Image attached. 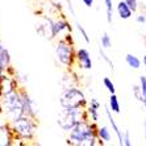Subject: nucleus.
Here are the masks:
<instances>
[{
	"label": "nucleus",
	"mask_w": 146,
	"mask_h": 146,
	"mask_svg": "<svg viewBox=\"0 0 146 146\" xmlns=\"http://www.w3.org/2000/svg\"><path fill=\"white\" fill-rule=\"evenodd\" d=\"M96 126L95 122L86 120V121L79 122L75 125L70 132H68L67 145H76V146H96L100 145V141L96 134Z\"/></svg>",
	"instance_id": "f257e3e1"
},
{
	"label": "nucleus",
	"mask_w": 146,
	"mask_h": 146,
	"mask_svg": "<svg viewBox=\"0 0 146 146\" xmlns=\"http://www.w3.org/2000/svg\"><path fill=\"white\" fill-rule=\"evenodd\" d=\"M55 59L58 65H61L66 70H72L76 66V49L74 46L71 33L59 38L54 49Z\"/></svg>",
	"instance_id": "f03ea898"
},
{
	"label": "nucleus",
	"mask_w": 146,
	"mask_h": 146,
	"mask_svg": "<svg viewBox=\"0 0 146 146\" xmlns=\"http://www.w3.org/2000/svg\"><path fill=\"white\" fill-rule=\"evenodd\" d=\"M9 126L15 134V139L28 142V141H33L34 137H36V130L38 128V120L33 119L31 116L23 115L19 119L11 121Z\"/></svg>",
	"instance_id": "7ed1b4c3"
},
{
	"label": "nucleus",
	"mask_w": 146,
	"mask_h": 146,
	"mask_svg": "<svg viewBox=\"0 0 146 146\" xmlns=\"http://www.w3.org/2000/svg\"><path fill=\"white\" fill-rule=\"evenodd\" d=\"M1 106H3V115L8 122L13 121L24 115V103H23V92L21 88L1 96Z\"/></svg>",
	"instance_id": "20e7f679"
},
{
	"label": "nucleus",
	"mask_w": 146,
	"mask_h": 146,
	"mask_svg": "<svg viewBox=\"0 0 146 146\" xmlns=\"http://www.w3.org/2000/svg\"><path fill=\"white\" fill-rule=\"evenodd\" d=\"M88 120L87 115V108L86 107H79V108L72 109H62L61 113L58 115L57 124L61 126L65 132H70L75 125H78L79 122Z\"/></svg>",
	"instance_id": "39448f33"
},
{
	"label": "nucleus",
	"mask_w": 146,
	"mask_h": 146,
	"mask_svg": "<svg viewBox=\"0 0 146 146\" xmlns=\"http://www.w3.org/2000/svg\"><path fill=\"white\" fill-rule=\"evenodd\" d=\"M87 99L84 92L76 86H70L62 90L59 95V106L62 109H72L79 107H87Z\"/></svg>",
	"instance_id": "423d86ee"
},
{
	"label": "nucleus",
	"mask_w": 146,
	"mask_h": 146,
	"mask_svg": "<svg viewBox=\"0 0 146 146\" xmlns=\"http://www.w3.org/2000/svg\"><path fill=\"white\" fill-rule=\"evenodd\" d=\"M36 33L40 36L41 38L48 41H53L54 36H53V21H54V16H51L50 13H37L36 17Z\"/></svg>",
	"instance_id": "0eeeda50"
},
{
	"label": "nucleus",
	"mask_w": 146,
	"mask_h": 146,
	"mask_svg": "<svg viewBox=\"0 0 146 146\" xmlns=\"http://www.w3.org/2000/svg\"><path fill=\"white\" fill-rule=\"evenodd\" d=\"M15 142V134L9 126L5 116L0 115V146H12Z\"/></svg>",
	"instance_id": "6e6552de"
},
{
	"label": "nucleus",
	"mask_w": 146,
	"mask_h": 146,
	"mask_svg": "<svg viewBox=\"0 0 146 146\" xmlns=\"http://www.w3.org/2000/svg\"><path fill=\"white\" fill-rule=\"evenodd\" d=\"M21 92H23V103H24V115L31 116L33 119H38L40 109H38V104L36 103V100L24 88H21Z\"/></svg>",
	"instance_id": "1a4fd4ad"
},
{
	"label": "nucleus",
	"mask_w": 146,
	"mask_h": 146,
	"mask_svg": "<svg viewBox=\"0 0 146 146\" xmlns=\"http://www.w3.org/2000/svg\"><path fill=\"white\" fill-rule=\"evenodd\" d=\"M76 66L82 70H91L92 68V58L90 51L86 48L76 49Z\"/></svg>",
	"instance_id": "9d476101"
},
{
	"label": "nucleus",
	"mask_w": 146,
	"mask_h": 146,
	"mask_svg": "<svg viewBox=\"0 0 146 146\" xmlns=\"http://www.w3.org/2000/svg\"><path fill=\"white\" fill-rule=\"evenodd\" d=\"M100 107H102V104L99 103L98 99L92 98L91 100H90V103L87 104V115H88V120L92 122H95V124H98L99 121V117H100V115H99V109H100Z\"/></svg>",
	"instance_id": "9b49d317"
},
{
	"label": "nucleus",
	"mask_w": 146,
	"mask_h": 146,
	"mask_svg": "<svg viewBox=\"0 0 146 146\" xmlns=\"http://www.w3.org/2000/svg\"><path fill=\"white\" fill-rule=\"evenodd\" d=\"M106 115L107 117H108V122H109V125H111V128H112V130L115 132V134L117 136V139H119V143L120 145H122V139H124V133L121 132V129H120V126L117 125V122H116V120L113 119V116H112V111L108 108H106Z\"/></svg>",
	"instance_id": "f8f14e48"
},
{
	"label": "nucleus",
	"mask_w": 146,
	"mask_h": 146,
	"mask_svg": "<svg viewBox=\"0 0 146 146\" xmlns=\"http://www.w3.org/2000/svg\"><path fill=\"white\" fill-rule=\"evenodd\" d=\"M96 134H98V138L100 141V145H106V143H109L111 139H112V133L109 130L108 126H98L96 129Z\"/></svg>",
	"instance_id": "ddd939ff"
},
{
	"label": "nucleus",
	"mask_w": 146,
	"mask_h": 146,
	"mask_svg": "<svg viewBox=\"0 0 146 146\" xmlns=\"http://www.w3.org/2000/svg\"><path fill=\"white\" fill-rule=\"evenodd\" d=\"M116 11H117L119 17H120V19H122V20H128V19H130V17H132V15H133V11L129 8V5L126 4L125 0L119 1L117 7H116Z\"/></svg>",
	"instance_id": "4468645a"
},
{
	"label": "nucleus",
	"mask_w": 146,
	"mask_h": 146,
	"mask_svg": "<svg viewBox=\"0 0 146 146\" xmlns=\"http://www.w3.org/2000/svg\"><path fill=\"white\" fill-rule=\"evenodd\" d=\"M0 65L3 66L5 72L12 67V57H11V53L8 51L7 48H4L3 50L0 51Z\"/></svg>",
	"instance_id": "2eb2a0df"
},
{
	"label": "nucleus",
	"mask_w": 146,
	"mask_h": 146,
	"mask_svg": "<svg viewBox=\"0 0 146 146\" xmlns=\"http://www.w3.org/2000/svg\"><path fill=\"white\" fill-rule=\"evenodd\" d=\"M125 62L130 68H134V70H138V68L141 67V63H142L138 57L130 54V53H128V54L125 55Z\"/></svg>",
	"instance_id": "dca6fc26"
},
{
	"label": "nucleus",
	"mask_w": 146,
	"mask_h": 146,
	"mask_svg": "<svg viewBox=\"0 0 146 146\" xmlns=\"http://www.w3.org/2000/svg\"><path fill=\"white\" fill-rule=\"evenodd\" d=\"M108 104H109V109H111L113 113H120V111H121V106H120V100H119V98H117L116 94H111L109 100H108Z\"/></svg>",
	"instance_id": "f3484780"
},
{
	"label": "nucleus",
	"mask_w": 146,
	"mask_h": 146,
	"mask_svg": "<svg viewBox=\"0 0 146 146\" xmlns=\"http://www.w3.org/2000/svg\"><path fill=\"white\" fill-rule=\"evenodd\" d=\"M100 46L104 50H108V49L112 48V38L108 33H103V36L100 37Z\"/></svg>",
	"instance_id": "a211bd4d"
},
{
	"label": "nucleus",
	"mask_w": 146,
	"mask_h": 146,
	"mask_svg": "<svg viewBox=\"0 0 146 146\" xmlns=\"http://www.w3.org/2000/svg\"><path fill=\"white\" fill-rule=\"evenodd\" d=\"M75 28H76V31L79 32V34H80V37L84 40L86 44H91V38L88 37V33H87V31L84 29V27L79 23V21H76L75 23Z\"/></svg>",
	"instance_id": "6ab92c4d"
},
{
	"label": "nucleus",
	"mask_w": 146,
	"mask_h": 146,
	"mask_svg": "<svg viewBox=\"0 0 146 146\" xmlns=\"http://www.w3.org/2000/svg\"><path fill=\"white\" fill-rule=\"evenodd\" d=\"M104 5H106V16H107V21H108V23H112L113 0H104Z\"/></svg>",
	"instance_id": "aec40b11"
},
{
	"label": "nucleus",
	"mask_w": 146,
	"mask_h": 146,
	"mask_svg": "<svg viewBox=\"0 0 146 146\" xmlns=\"http://www.w3.org/2000/svg\"><path fill=\"white\" fill-rule=\"evenodd\" d=\"M139 88H141V96H142V102L141 103H143L146 109V76L145 75L139 76Z\"/></svg>",
	"instance_id": "412c9836"
},
{
	"label": "nucleus",
	"mask_w": 146,
	"mask_h": 146,
	"mask_svg": "<svg viewBox=\"0 0 146 146\" xmlns=\"http://www.w3.org/2000/svg\"><path fill=\"white\" fill-rule=\"evenodd\" d=\"M103 86L107 88V91L111 94H116V87H115V83L112 82L111 78H103Z\"/></svg>",
	"instance_id": "4be33fe9"
},
{
	"label": "nucleus",
	"mask_w": 146,
	"mask_h": 146,
	"mask_svg": "<svg viewBox=\"0 0 146 146\" xmlns=\"http://www.w3.org/2000/svg\"><path fill=\"white\" fill-rule=\"evenodd\" d=\"M126 4L129 5V8L133 11V13H136L138 9V0H125Z\"/></svg>",
	"instance_id": "5701e85b"
},
{
	"label": "nucleus",
	"mask_w": 146,
	"mask_h": 146,
	"mask_svg": "<svg viewBox=\"0 0 146 146\" xmlns=\"http://www.w3.org/2000/svg\"><path fill=\"white\" fill-rule=\"evenodd\" d=\"M99 53H100V57H102L103 59H104V61H106L107 63H108V65H109V67H111V68H113V62L111 61V59H109V58H108V55H107L106 53H104V49H103L102 46H100V50H99Z\"/></svg>",
	"instance_id": "b1692460"
},
{
	"label": "nucleus",
	"mask_w": 146,
	"mask_h": 146,
	"mask_svg": "<svg viewBox=\"0 0 146 146\" xmlns=\"http://www.w3.org/2000/svg\"><path fill=\"white\" fill-rule=\"evenodd\" d=\"M122 145H124V146H130V145H132V139H130V136H129V132H128V130H126V132H124Z\"/></svg>",
	"instance_id": "393cba45"
},
{
	"label": "nucleus",
	"mask_w": 146,
	"mask_h": 146,
	"mask_svg": "<svg viewBox=\"0 0 146 146\" xmlns=\"http://www.w3.org/2000/svg\"><path fill=\"white\" fill-rule=\"evenodd\" d=\"M66 4H67V8L70 11V15L72 17H75V9H74V4H72L71 0H66Z\"/></svg>",
	"instance_id": "a878e982"
},
{
	"label": "nucleus",
	"mask_w": 146,
	"mask_h": 146,
	"mask_svg": "<svg viewBox=\"0 0 146 146\" xmlns=\"http://www.w3.org/2000/svg\"><path fill=\"white\" fill-rule=\"evenodd\" d=\"M136 23H138V24H145L146 23V15L143 13H139L136 16Z\"/></svg>",
	"instance_id": "bb28decb"
},
{
	"label": "nucleus",
	"mask_w": 146,
	"mask_h": 146,
	"mask_svg": "<svg viewBox=\"0 0 146 146\" xmlns=\"http://www.w3.org/2000/svg\"><path fill=\"white\" fill-rule=\"evenodd\" d=\"M94 1H95V0H82V3L84 4L87 8H92V7H94Z\"/></svg>",
	"instance_id": "cd10ccee"
},
{
	"label": "nucleus",
	"mask_w": 146,
	"mask_h": 146,
	"mask_svg": "<svg viewBox=\"0 0 146 146\" xmlns=\"http://www.w3.org/2000/svg\"><path fill=\"white\" fill-rule=\"evenodd\" d=\"M5 74V70L3 68V66L0 65V80H1V78H3V75Z\"/></svg>",
	"instance_id": "c85d7f7f"
},
{
	"label": "nucleus",
	"mask_w": 146,
	"mask_h": 146,
	"mask_svg": "<svg viewBox=\"0 0 146 146\" xmlns=\"http://www.w3.org/2000/svg\"><path fill=\"white\" fill-rule=\"evenodd\" d=\"M143 130H145V141H146V120L143 122Z\"/></svg>",
	"instance_id": "c756f323"
},
{
	"label": "nucleus",
	"mask_w": 146,
	"mask_h": 146,
	"mask_svg": "<svg viewBox=\"0 0 146 146\" xmlns=\"http://www.w3.org/2000/svg\"><path fill=\"white\" fill-rule=\"evenodd\" d=\"M3 113V106H1V99H0V115Z\"/></svg>",
	"instance_id": "7c9ffc66"
},
{
	"label": "nucleus",
	"mask_w": 146,
	"mask_h": 146,
	"mask_svg": "<svg viewBox=\"0 0 146 146\" xmlns=\"http://www.w3.org/2000/svg\"><path fill=\"white\" fill-rule=\"evenodd\" d=\"M142 62H143V66H145V67H146V54L143 55V59H142Z\"/></svg>",
	"instance_id": "2f4dec72"
},
{
	"label": "nucleus",
	"mask_w": 146,
	"mask_h": 146,
	"mask_svg": "<svg viewBox=\"0 0 146 146\" xmlns=\"http://www.w3.org/2000/svg\"><path fill=\"white\" fill-rule=\"evenodd\" d=\"M3 49H4V46H3V44H1V42H0V51L3 50Z\"/></svg>",
	"instance_id": "473e14b6"
}]
</instances>
